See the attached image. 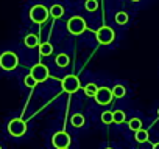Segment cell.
<instances>
[{
  "label": "cell",
  "instance_id": "cell-1",
  "mask_svg": "<svg viewBox=\"0 0 159 149\" xmlns=\"http://www.w3.org/2000/svg\"><path fill=\"white\" fill-rule=\"evenodd\" d=\"M19 65V57L14 51H3L0 54V68L5 71H13Z\"/></svg>",
  "mask_w": 159,
  "mask_h": 149
},
{
  "label": "cell",
  "instance_id": "cell-2",
  "mask_svg": "<svg viewBox=\"0 0 159 149\" xmlns=\"http://www.w3.org/2000/svg\"><path fill=\"white\" fill-rule=\"evenodd\" d=\"M67 30H69V33L78 36V34H81V33H84V31L88 30V23H86V20H84L83 17L73 16V17H70L69 22H67Z\"/></svg>",
  "mask_w": 159,
  "mask_h": 149
},
{
  "label": "cell",
  "instance_id": "cell-3",
  "mask_svg": "<svg viewBox=\"0 0 159 149\" xmlns=\"http://www.w3.org/2000/svg\"><path fill=\"white\" fill-rule=\"evenodd\" d=\"M48 16H50V13H48V10L44 5H34L30 10V19L34 23H44V22H47Z\"/></svg>",
  "mask_w": 159,
  "mask_h": 149
},
{
  "label": "cell",
  "instance_id": "cell-4",
  "mask_svg": "<svg viewBox=\"0 0 159 149\" xmlns=\"http://www.w3.org/2000/svg\"><path fill=\"white\" fill-rule=\"evenodd\" d=\"M8 132L13 137H24L27 132V123L22 118H13L8 123Z\"/></svg>",
  "mask_w": 159,
  "mask_h": 149
},
{
  "label": "cell",
  "instance_id": "cell-5",
  "mask_svg": "<svg viewBox=\"0 0 159 149\" xmlns=\"http://www.w3.org/2000/svg\"><path fill=\"white\" fill-rule=\"evenodd\" d=\"M95 37H97V40H98L102 45H109V44L114 42L116 34H114V30H112L111 27H102V28L97 30Z\"/></svg>",
  "mask_w": 159,
  "mask_h": 149
},
{
  "label": "cell",
  "instance_id": "cell-6",
  "mask_svg": "<svg viewBox=\"0 0 159 149\" xmlns=\"http://www.w3.org/2000/svg\"><path fill=\"white\" fill-rule=\"evenodd\" d=\"M61 87H62L64 92L72 95L80 89V79L75 76V74H67V76H64L62 81H61Z\"/></svg>",
  "mask_w": 159,
  "mask_h": 149
},
{
  "label": "cell",
  "instance_id": "cell-7",
  "mask_svg": "<svg viewBox=\"0 0 159 149\" xmlns=\"http://www.w3.org/2000/svg\"><path fill=\"white\" fill-rule=\"evenodd\" d=\"M30 74L36 79V83H44V81H47V79H48L50 71H48V68H47L44 64H36V65H33V67H31Z\"/></svg>",
  "mask_w": 159,
  "mask_h": 149
},
{
  "label": "cell",
  "instance_id": "cell-8",
  "mask_svg": "<svg viewBox=\"0 0 159 149\" xmlns=\"http://www.w3.org/2000/svg\"><path fill=\"white\" fill-rule=\"evenodd\" d=\"M95 101H97V104H100V106H106V104H109L111 101H112V92L108 89V87H98V90H97V93H95Z\"/></svg>",
  "mask_w": 159,
  "mask_h": 149
},
{
  "label": "cell",
  "instance_id": "cell-9",
  "mask_svg": "<svg viewBox=\"0 0 159 149\" xmlns=\"http://www.w3.org/2000/svg\"><path fill=\"white\" fill-rule=\"evenodd\" d=\"M52 143L56 149H64L70 146V135L67 132H56L52 138Z\"/></svg>",
  "mask_w": 159,
  "mask_h": 149
},
{
  "label": "cell",
  "instance_id": "cell-10",
  "mask_svg": "<svg viewBox=\"0 0 159 149\" xmlns=\"http://www.w3.org/2000/svg\"><path fill=\"white\" fill-rule=\"evenodd\" d=\"M24 44H25L28 48H34V47H38V45H39V36H38V34H34V33H30V34H27V36H25Z\"/></svg>",
  "mask_w": 159,
  "mask_h": 149
},
{
  "label": "cell",
  "instance_id": "cell-11",
  "mask_svg": "<svg viewBox=\"0 0 159 149\" xmlns=\"http://www.w3.org/2000/svg\"><path fill=\"white\" fill-rule=\"evenodd\" d=\"M134 138H136V141H137V143H145V141H148V138H150V134H148V130H145V129H140V130L134 132Z\"/></svg>",
  "mask_w": 159,
  "mask_h": 149
},
{
  "label": "cell",
  "instance_id": "cell-12",
  "mask_svg": "<svg viewBox=\"0 0 159 149\" xmlns=\"http://www.w3.org/2000/svg\"><path fill=\"white\" fill-rule=\"evenodd\" d=\"M70 123L73 127H81V126H84V117L81 113H73L70 118Z\"/></svg>",
  "mask_w": 159,
  "mask_h": 149
},
{
  "label": "cell",
  "instance_id": "cell-13",
  "mask_svg": "<svg viewBox=\"0 0 159 149\" xmlns=\"http://www.w3.org/2000/svg\"><path fill=\"white\" fill-rule=\"evenodd\" d=\"M39 53H41V56H50V54L53 53V45L48 44V42L41 44V45H39Z\"/></svg>",
  "mask_w": 159,
  "mask_h": 149
},
{
  "label": "cell",
  "instance_id": "cell-14",
  "mask_svg": "<svg viewBox=\"0 0 159 149\" xmlns=\"http://www.w3.org/2000/svg\"><path fill=\"white\" fill-rule=\"evenodd\" d=\"M48 13H50V16H52V17L59 19V17L64 14V8H62L61 5H53V6L48 10Z\"/></svg>",
  "mask_w": 159,
  "mask_h": 149
},
{
  "label": "cell",
  "instance_id": "cell-15",
  "mask_svg": "<svg viewBox=\"0 0 159 149\" xmlns=\"http://www.w3.org/2000/svg\"><path fill=\"white\" fill-rule=\"evenodd\" d=\"M55 62H56V65H58V67H67V65H69V62H70V59H69V56H67L66 53H61V54H58V56H56Z\"/></svg>",
  "mask_w": 159,
  "mask_h": 149
},
{
  "label": "cell",
  "instance_id": "cell-16",
  "mask_svg": "<svg viewBox=\"0 0 159 149\" xmlns=\"http://www.w3.org/2000/svg\"><path fill=\"white\" fill-rule=\"evenodd\" d=\"M111 92H112V96H114V98H123V96L126 95V89H125L123 86H120V84L114 86Z\"/></svg>",
  "mask_w": 159,
  "mask_h": 149
},
{
  "label": "cell",
  "instance_id": "cell-17",
  "mask_svg": "<svg viewBox=\"0 0 159 149\" xmlns=\"http://www.w3.org/2000/svg\"><path fill=\"white\" fill-rule=\"evenodd\" d=\"M128 127H129L131 130H134V132L140 130V129H142V120H140V118H131V120L128 121Z\"/></svg>",
  "mask_w": 159,
  "mask_h": 149
},
{
  "label": "cell",
  "instance_id": "cell-18",
  "mask_svg": "<svg viewBox=\"0 0 159 149\" xmlns=\"http://www.w3.org/2000/svg\"><path fill=\"white\" fill-rule=\"evenodd\" d=\"M97 90H98V87L94 84V83H89V84H86L84 86V95L86 96H95V93H97Z\"/></svg>",
  "mask_w": 159,
  "mask_h": 149
},
{
  "label": "cell",
  "instance_id": "cell-19",
  "mask_svg": "<svg viewBox=\"0 0 159 149\" xmlns=\"http://www.w3.org/2000/svg\"><path fill=\"white\" fill-rule=\"evenodd\" d=\"M126 22H128V14L125 11H119L116 14V23L117 25H125Z\"/></svg>",
  "mask_w": 159,
  "mask_h": 149
},
{
  "label": "cell",
  "instance_id": "cell-20",
  "mask_svg": "<svg viewBox=\"0 0 159 149\" xmlns=\"http://www.w3.org/2000/svg\"><path fill=\"white\" fill-rule=\"evenodd\" d=\"M112 115H114V123H117V124H122L125 121V118H126L123 110H114Z\"/></svg>",
  "mask_w": 159,
  "mask_h": 149
},
{
  "label": "cell",
  "instance_id": "cell-21",
  "mask_svg": "<svg viewBox=\"0 0 159 149\" xmlns=\"http://www.w3.org/2000/svg\"><path fill=\"white\" fill-rule=\"evenodd\" d=\"M102 121H103L105 124H111V123H114V115H112V112L105 110V112L102 113Z\"/></svg>",
  "mask_w": 159,
  "mask_h": 149
},
{
  "label": "cell",
  "instance_id": "cell-22",
  "mask_svg": "<svg viewBox=\"0 0 159 149\" xmlns=\"http://www.w3.org/2000/svg\"><path fill=\"white\" fill-rule=\"evenodd\" d=\"M24 84L27 86V87H30V89H33V87H36V79L31 76V74H27V76L24 78Z\"/></svg>",
  "mask_w": 159,
  "mask_h": 149
},
{
  "label": "cell",
  "instance_id": "cell-23",
  "mask_svg": "<svg viewBox=\"0 0 159 149\" xmlns=\"http://www.w3.org/2000/svg\"><path fill=\"white\" fill-rule=\"evenodd\" d=\"M86 10L88 11H95L97 8H98V2L97 0H86Z\"/></svg>",
  "mask_w": 159,
  "mask_h": 149
},
{
  "label": "cell",
  "instance_id": "cell-24",
  "mask_svg": "<svg viewBox=\"0 0 159 149\" xmlns=\"http://www.w3.org/2000/svg\"><path fill=\"white\" fill-rule=\"evenodd\" d=\"M153 149H159V143H154L153 144Z\"/></svg>",
  "mask_w": 159,
  "mask_h": 149
},
{
  "label": "cell",
  "instance_id": "cell-25",
  "mask_svg": "<svg viewBox=\"0 0 159 149\" xmlns=\"http://www.w3.org/2000/svg\"><path fill=\"white\" fill-rule=\"evenodd\" d=\"M157 117H159V107H157Z\"/></svg>",
  "mask_w": 159,
  "mask_h": 149
},
{
  "label": "cell",
  "instance_id": "cell-26",
  "mask_svg": "<svg viewBox=\"0 0 159 149\" xmlns=\"http://www.w3.org/2000/svg\"><path fill=\"white\" fill-rule=\"evenodd\" d=\"M131 2H139V0H131Z\"/></svg>",
  "mask_w": 159,
  "mask_h": 149
},
{
  "label": "cell",
  "instance_id": "cell-27",
  "mask_svg": "<svg viewBox=\"0 0 159 149\" xmlns=\"http://www.w3.org/2000/svg\"><path fill=\"white\" fill-rule=\"evenodd\" d=\"M106 149H112V147H106Z\"/></svg>",
  "mask_w": 159,
  "mask_h": 149
},
{
  "label": "cell",
  "instance_id": "cell-28",
  "mask_svg": "<svg viewBox=\"0 0 159 149\" xmlns=\"http://www.w3.org/2000/svg\"><path fill=\"white\" fill-rule=\"evenodd\" d=\"M64 149H69V147H64Z\"/></svg>",
  "mask_w": 159,
  "mask_h": 149
},
{
  "label": "cell",
  "instance_id": "cell-29",
  "mask_svg": "<svg viewBox=\"0 0 159 149\" xmlns=\"http://www.w3.org/2000/svg\"><path fill=\"white\" fill-rule=\"evenodd\" d=\"M0 149H2V146H0Z\"/></svg>",
  "mask_w": 159,
  "mask_h": 149
}]
</instances>
